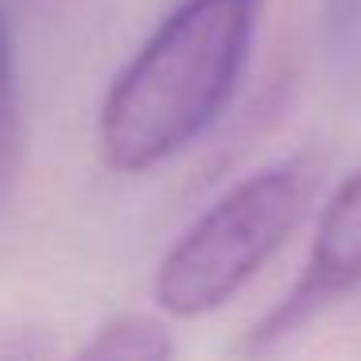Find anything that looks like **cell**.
<instances>
[{"instance_id": "6da1fadb", "label": "cell", "mask_w": 361, "mask_h": 361, "mask_svg": "<svg viewBox=\"0 0 361 361\" xmlns=\"http://www.w3.org/2000/svg\"><path fill=\"white\" fill-rule=\"evenodd\" d=\"M260 0H187L117 74L97 117L109 171L144 175L198 140L241 82Z\"/></svg>"}, {"instance_id": "8992f818", "label": "cell", "mask_w": 361, "mask_h": 361, "mask_svg": "<svg viewBox=\"0 0 361 361\" xmlns=\"http://www.w3.org/2000/svg\"><path fill=\"white\" fill-rule=\"evenodd\" d=\"M322 55L345 86H361V0H322Z\"/></svg>"}, {"instance_id": "5b68a950", "label": "cell", "mask_w": 361, "mask_h": 361, "mask_svg": "<svg viewBox=\"0 0 361 361\" xmlns=\"http://www.w3.org/2000/svg\"><path fill=\"white\" fill-rule=\"evenodd\" d=\"M24 156V117H20V78H16V43L12 24L0 8V202L12 195Z\"/></svg>"}, {"instance_id": "3957f363", "label": "cell", "mask_w": 361, "mask_h": 361, "mask_svg": "<svg viewBox=\"0 0 361 361\" xmlns=\"http://www.w3.org/2000/svg\"><path fill=\"white\" fill-rule=\"evenodd\" d=\"M361 288V167L330 195L322 206L319 233L311 241L295 283L260 314V322L245 334V350L257 353L276 350L291 334L342 303Z\"/></svg>"}, {"instance_id": "277c9868", "label": "cell", "mask_w": 361, "mask_h": 361, "mask_svg": "<svg viewBox=\"0 0 361 361\" xmlns=\"http://www.w3.org/2000/svg\"><path fill=\"white\" fill-rule=\"evenodd\" d=\"M171 330L152 314H117L94 330L71 361H171Z\"/></svg>"}, {"instance_id": "52a82bcc", "label": "cell", "mask_w": 361, "mask_h": 361, "mask_svg": "<svg viewBox=\"0 0 361 361\" xmlns=\"http://www.w3.org/2000/svg\"><path fill=\"white\" fill-rule=\"evenodd\" d=\"M47 345L32 330H4L0 334V361H43Z\"/></svg>"}, {"instance_id": "7a4b0ae2", "label": "cell", "mask_w": 361, "mask_h": 361, "mask_svg": "<svg viewBox=\"0 0 361 361\" xmlns=\"http://www.w3.org/2000/svg\"><path fill=\"white\" fill-rule=\"evenodd\" d=\"M322 164L291 156L229 187L206 206L156 268V307L171 319H206L237 299L291 241L314 202Z\"/></svg>"}]
</instances>
